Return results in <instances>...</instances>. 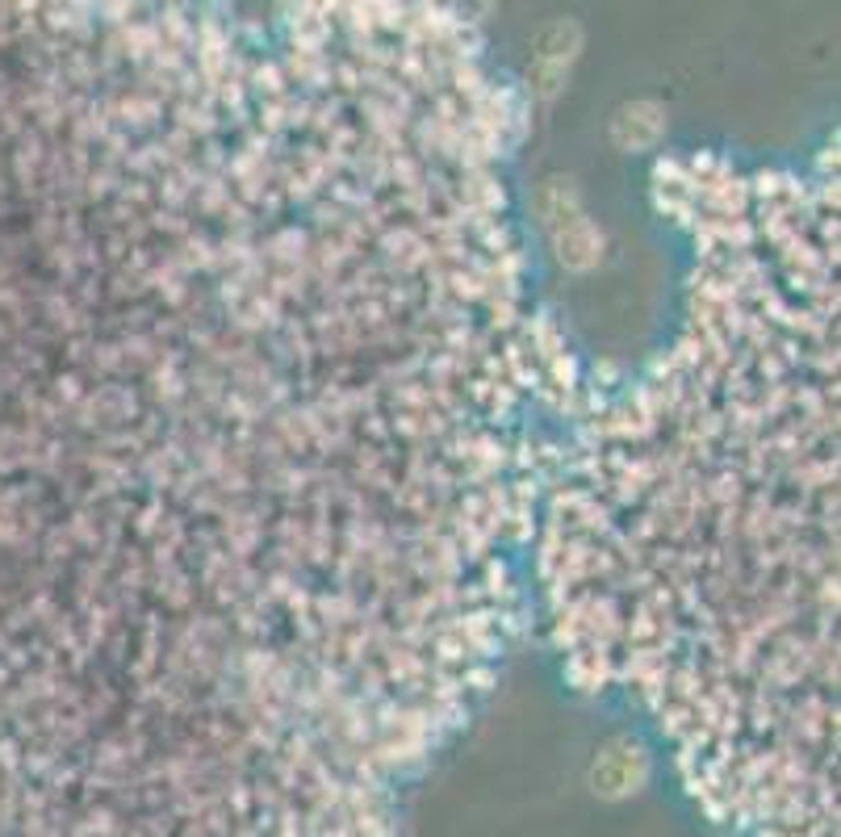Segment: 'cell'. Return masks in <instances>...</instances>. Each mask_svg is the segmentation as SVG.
<instances>
[{
	"instance_id": "cell-1",
	"label": "cell",
	"mask_w": 841,
	"mask_h": 837,
	"mask_svg": "<svg viewBox=\"0 0 841 837\" xmlns=\"http://www.w3.org/2000/svg\"><path fill=\"white\" fill-rule=\"evenodd\" d=\"M662 114L653 101H636V105H624L620 117H615V143L620 147H650L653 138L662 134V126H645V117Z\"/></svg>"
}]
</instances>
